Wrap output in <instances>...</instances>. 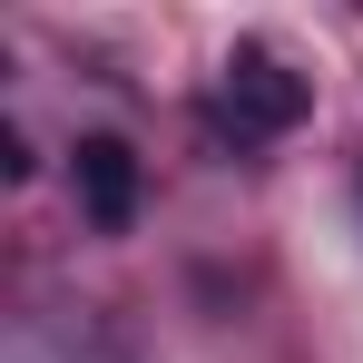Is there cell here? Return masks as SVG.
I'll return each instance as SVG.
<instances>
[{"instance_id": "cell-1", "label": "cell", "mask_w": 363, "mask_h": 363, "mask_svg": "<svg viewBox=\"0 0 363 363\" xmlns=\"http://www.w3.org/2000/svg\"><path fill=\"white\" fill-rule=\"evenodd\" d=\"M314 108V89L295 79L285 50H265V40H236L226 69H216V118L236 128V138H285V128Z\"/></svg>"}, {"instance_id": "cell-2", "label": "cell", "mask_w": 363, "mask_h": 363, "mask_svg": "<svg viewBox=\"0 0 363 363\" xmlns=\"http://www.w3.org/2000/svg\"><path fill=\"white\" fill-rule=\"evenodd\" d=\"M79 206L99 236H128V216H138V147L128 138H79Z\"/></svg>"}]
</instances>
